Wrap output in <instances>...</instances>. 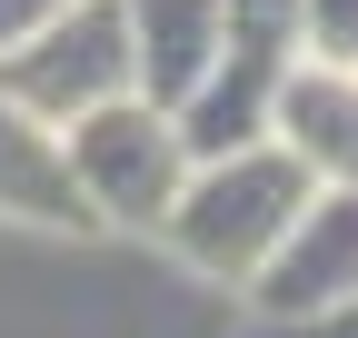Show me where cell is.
I'll return each mask as SVG.
<instances>
[{
  "mask_svg": "<svg viewBox=\"0 0 358 338\" xmlns=\"http://www.w3.org/2000/svg\"><path fill=\"white\" fill-rule=\"evenodd\" d=\"M289 338H358V299H338V309H319V318H299Z\"/></svg>",
  "mask_w": 358,
  "mask_h": 338,
  "instance_id": "cell-11",
  "label": "cell"
},
{
  "mask_svg": "<svg viewBox=\"0 0 358 338\" xmlns=\"http://www.w3.org/2000/svg\"><path fill=\"white\" fill-rule=\"evenodd\" d=\"M268 140L299 149L319 189H358V70L299 50L279 70V100H268Z\"/></svg>",
  "mask_w": 358,
  "mask_h": 338,
  "instance_id": "cell-5",
  "label": "cell"
},
{
  "mask_svg": "<svg viewBox=\"0 0 358 338\" xmlns=\"http://www.w3.org/2000/svg\"><path fill=\"white\" fill-rule=\"evenodd\" d=\"M0 219L10 229H50V239H90L100 229V209L70 179V140L40 110H20L10 90H0Z\"/></svg>",
  "mask_w": 358,
  "mask_h": 338,
  "instance_id": "cell-6",
  "label": "cell"
},
{
  "mask_svg": "<svg viewBox=\"0 0 358 338\" xmlns=\"http://www.w3.org/2000/svg\"><path fill=\"white\" fill-rule=\"evenodd\" d=\"M299 50L358 70V0H299Z\"/></svg>",
  "mask_w": 358,
  "mask_h": 338,
  "instance_id": "cell-9",
  "label": "cell"
},
{
  "mask_svg": "<svg viewBox=\"0 0 358 338\" xmlns=\"http://www.w3.org/2000/svg\"><path fill=\"white\" fill-rule=\"evenodd\" d=\"M308 199H319V179H308L299 149H279V140L219 149V159H189L179 209L159 219V249L189 279H209V288H249L259 259L289 239V219H299Z\"/></svg>",
  "mask_w": 358,
  "mask_h": 338,
  "instance_id": "cell-1",
  "label": "cell"
},
{
  "mask_svg": "<svg viewBox=\"0 0 358 338\" xmlns=\"http://www.w3.org/2000/svg\"><path fill=\"white\" fill-rule=\"evenodd\" d=\"M0 90H10L20 110H40L50 130H70L80 110H100L120 90H140L129 0H70V10H50L20 50H0Z\"/></svg>",
  "mask_w": 358,
  "mask_h": 338,
  "instance_id": "cell-3",
  "label": "cell"
},
{
  "mask_svg": "<svg viewBox=\"0 0 358 338\" xmlns=\"http://www.w3.org/2000/svg\"><path fill=\"white\" fill-rule=\"evenodd\" d=\"M70 179L80 199L100 209V229H150L179 209V179H189V140H179V110L140 100V90H120L100 110H80L70 119Z\"/></svg>",
  "mask_w": 358,
  "mask_h": 338,
  "instance_id": "cell-2",
  "label": "cell"
},
{
  "mask_svg": "<svg viewBox=\"0 0 358 338\" xmlns=\"http://www.w3.org/2000/svg\"><path fill=\"white\" fill-rule=\"evenodd\" d=\"M229 40H239L229 0H129V60H140V100L179 110L219 60H229Z\"/></svg>",
  "mask_w": 358,
  "mask_h": 338,
  "instance_id": "cell-7",
  "label": "cell"
},
{
  "mask_svg": "<svg viewBox=\"0 0 358 338\" xmlns=\"http://www.w3.org/2000/svg\"><path fill=\"white\" fill-rule=\"evenodd\" d=\"M338 299H358V189H319L249 279V309L268 328H299V318H319Z\"/></svg>",
  "mask_w": 358,
  "mask_h": 338,
  "instance_id": "cell-4",
  "label": "cell"
},
{
  "mask_svg": "<svg viewBox=\"0 0 358 338\" xmlns=\"http://www.w3.org/2000/svg\"><path fill=\"white\" fill-rule=\"evenodd\" d=\"M50 10H70V0H0V50H20V40L50 20Z\"/></svg>",
  "mask_w": 358,
  "mask_h": 338,
  "instance_id": "cell-10",
  "label": "cell"
},
{
  "mask_svg": "<svg viewBox=\"0 0 358 338\" xmlns=\"http://www.w3.org/2000/svg\"><path fill=\"white\" fill-rule=\"evenodd\" d=\"M299 50H259V40H229V60H219L189 100H179V140L189 159H219V149H249L268 140V100H279V70Z\"/></svg>",
  "mask_w": 358,
  "mask_h": 338,
  "instance_id": "cell-8",
  "label": "cell"
}]
</instances>
